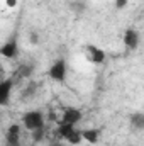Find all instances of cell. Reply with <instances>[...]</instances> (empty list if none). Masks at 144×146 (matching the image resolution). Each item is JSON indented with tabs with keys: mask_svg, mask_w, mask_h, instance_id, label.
<instances>
[{
	"mask_svg": "<svg viewBox=\"0 0 144 146\" xmlns=\"http://www.w3.org/2000/svg\"><path fill=\"white\" fill-rule=\"evenodd\" d=\"M73 131H75V126L73 124H59L58 126V136H61L63 139H68Z\"/></svg>",
	"mask_w": 144,
	"mask_h": 146,
	"instance_id": "8fae6325",
	"label": "cell"
},
{
	"mask_svg": "<svg viewBox=\"0 0 144 146\" xmlns=\"http://www.w3.org/2000/svg\"><path fill=\"white\" fill-rule=\"evenodd\" d=\"M17 0H7V7H15Z\"/></svg>",
	"mask_w": 144,
	"mask_h": 146,
	"instance_id": "ffe728a7",
	"label": "cell"
},
{
	"mask_svg": "<svg viewBox=\"0 0 144 146\" xmlns=\"http://www.w3.org/2000/svg\"><path fill=\"white\" fill-rule=\"evenodd\" d=\"M7 133H14V134H20V126H19V124H12V126H9V129H7Z\"/></svg>",
	"mask_w": 144,
	"mask_h": 146,
	"instance_id": "ac0fdd59",
	"label": "cell"
},
{
	"mask_svg": "<svg viewBox=\"0 0 144 146\" xmlns=\"http://www.w3.org/2000/svg\"><path fill=\"white\" fill-rule=\"evenodd\" d=\"M139 41H141V36L136 29H127L124 33V46L127 51H134L139 46Z\"/></svg>",
	"mask_w": 144,
	"mask_h": 146,
	"instance_id": "277c9868",
	"label": "cell"
},
{
	"mask_svg": "<svg viewBox=\"0 0 144 146\" xmlns=\"http://www.w3.org/2000/svg\"><path fill=\"white\" fill-rule=\"evenodd\" d=\"M68 9L71 10L75 15H83V14L87 12L88 5H87V2H83V0H71V2L68 3Z\"/></svg>",
	"mask_w": 144,
	"mask_h": 146,
	"instance_id": "ba28073f",
	"label": "cell"
},
{
	"mask_svg": "<svg viewBox=\"0 0 144 146\" xmlns=\"http://www.w3.org/2000/svg\"><path fill=\"white\" fill-rule=\"evenodd\" d=\"M51 146H65V145H61V143H58V141H54V143H51Z\"/></svg>",
	"mask_w": 144,
	"mask_h": 146,
	"instance_id": "7402d4cb",
	"label": "cell"
},
{
	"mask_svg": "<svg viewBox=\"0 0 144 146\" xmlns=\"http://www.w3.org/2000/svg\"><path fill=\"white\" fill-rule=\"evenodd\" d=\"M49 119H51V121H56V114H54V112H51V115H49Z\"/></svg>",
	"mask_w": 144,
	"mask_h": 146,
	"instance_id": "44dd1931",
	"label": "cell"
},
{
	"mask_svg": "<svg viewBox=\"0 0 144 146\" xmlns=\"http://www.w3.org/2000/svg\"><path fill=\"white\" fill-rule=\"evenodd\" d=\"M81 136H83V139H85V141H88V143L95 145V143H98L100 131H98V129H83V131H81Z\"/></svg>",
	"mask_w": 144,
	"mask_h": 146,
	"instance_id": "30bf717a",
	"label": "cell"
},
{
	"mask_svg": "<svg viewBox=\"0 0 144 146\" xmlns=\"http://www.w3.org/2000/svg\"><path fill=\"white\" fill-rule=\"evenodd\" d=\"M81 138H83V136H81V131L75 129L71 134H70V138H68L66 141H68L70 145H80V143H81Z\"/></svg>",
	"mask_w": 144,
	"mask_h": 146,
	"instance_id": "9a60e30c",
	"label": "cell"
},
{
	"mask_svg": "<svg viewBox=\"0 0 144 146\" xmlns=\"http://www.w3.org/2000/svg\"><path fill=\"white\" fill-rule=\"evenodd\" d=\"M0 54H2L3 58H10V60L17 58V54H19V46H17L15 36H12L9 41H5V44L0 48Z\"/></svg>",
	"mask_w": 144,
	"mask_h": 146,
	"instance_id": "3957f363",
	"label": "cell"
},
{
	"mask_svg": "<svg viewBox=\"0 0 144 146\" xmlns=\"http://www.w3.org/2000/svg\"><path fill=\"white\" fill-rule=\"evenodd\" d=\"M29 42L34 44V46L39 44V34H37L36 31H31V33H29Z\"/></svg>",
	"mask_w": 144,
	"mask_h": 146,
	"instance_id": "e0dca14e",
	"label": "cell"
},
{
	"mask_svg": "<svg viewBox=\"0 0 144 146\" xmlns=\"http://www.w3.org/2000/svg\"><path fill=\"white\" fill-rule=\"evenodd\" d=\"M44 133H46V127H44V126L34 129V131H32V141H34V143H39V141L44 138Z\"/></svg>",
	"mask_w": 144,
	"mask_h": 146,
	"instance_id": "2e32d148",
	"label": "cell"
},
{
	"mask_svg": "<svg viewBox=\"0 0 144 146\" xmlns=\"http://www.w3.org/2000/svg\"><path fill=\"white\" fill-rule=\"evenodd\" d=\"M131 127H132V131H144V114L143 112H134L131 115Z\"/></svg>",
	"mask_w": 144,
	"mask_h": 146,
	"instance_id": "9c48e42d",
	"label": "cell"
},
{
	"mask_svg": "<svg viewBox=\"0 0 144 146\" xmlns=\"http://www.w3.org/2000/svg\"><path fill=\"white\" fill-rule=\"evenodd\" d=\"M5 145L7 146H20V134L7 133L5 134Z\"/></svg>",
	"mask_w": 144,
	"mask_h": 146,
	"instance_id": "7c38bea8",
	"label": "cell"
},
{
	"mask_svg": "<svg viewBox=\"0 0 144 146\" xmlns=\"http://www.w3.org/2000/svg\"><path fill=\"white\" fill-rule=\"evenodd\" d=\"M48 73H49V78H51V80L63 83V82L66 80V61H65L63 58H59L58 61L53 63V66L49 68Z\"/></svg>",
	"mask_w": 144,
	"mask_h": 146,
	"instance_id": "7a4b0ae2",
	"label": "cell"
},
{
	"mask_svg": "<svg viewBox=\"0 0 144 146\" xmlns=\"http://www.w3.org/2000/svg\"><path fill=\"white\" fill-rule=\"evenodd\" d=\"M127 2L129 0H115V9H119V10L120 9H126L127 7Z\"/></svg>",
	"mask_w": 144,
	"mask_h": 146,
	"instance_id": "d6986e66",
	"label": "cell"
},
{
	"mask_svg": "<svg viewBox=\"0 0 144 146\" xmlns=\"http://www.w3.org/2000/svg\"><path fill=\"white\" fill-rule=\"evenodd\" d=\"M81 110L80 109H75V107H68V109L63 112V119L59 121V124H76L81 121Z\"/></svg>",
	"mask_w": 144,
	"mask_h": 146,
	"instance_id": "5b68a950",
	"label": "cell"
},
{
	"mask_svg": "<svg viewBox=\"0 0 144 146\" xmlns=\"http://www.w3.org/2000/svg\"><path fill=\"white\" fill-rule=\"evenodd\" d=\"M14 87V80L12 78H5L0 83V106H7L9 104V97Z\"/></svg>",
	"mask_w": 144,
	"mask_h": 146,
	"instance_id": "8992f818",
	"label": "cell"
},
{
	"mask_svg": "<svg viewBox=\"0 0 144 146\" xmlns=\"http://www.w3.org/2000/svg\"><path fill=\"white\" fill-rule=\"evenodd\" d=\"M87 49H88V56H90V61H92V63L102 65V63L105 61V53H104L100 48H97V46H93V44H88Z\"/></svg>",
	"mask_w": 144,
	"mask_h": 146,
	"instance_id": "52a82bcc",
	"label": "cell"
},
{
	"mask_svg": "<svg viewBox=\"0 0 144 146\" xmlns=\"http://www.w3.org/2000/svg\"><path fill=\"white\" fill-rule=\"evenodd\" d=\"M36 90H37V83H29V85L20 92V99L24 100L26 97H27V99H29V97H32V95L36 94Z\"/></svg>",
	"mask_w": 144,
	"mask_h": 146,
	"instance_id": "5bb4252c",
	"label": "cell"
},
{
	"mask_svg": "<svg viewBox=\"0 0 144 146\" xmlns=\"http://www.w3.org/2000/svg\"><path fill=\"white\" fill-rule=\"evenodd\" d=\"M32 72H34V65H32V63H26V65H22V66L17 70L19 76H22V78H29V76L32 75Z\"/></svg>",
	"mask_w": 144,
	"mask_h": 146,
	"instance_id": "4fadbf2b",
	"label": "cell"
},
{
	"mask_svg": "<svg viewBox=\"0 0 144 146\" xmlns=\"http://www.w3.org/2000/svg\"><path fill=\"white\" fill-rule=\"evenodd\" d=\"M22 124H24L26 129H29L32 133L34 129L44 126V115H42L41 110H29L22 115Z\"/></svg>",
	"mask_w": 144,
	"mask_h": 146,
	"instance_id": "6da1fadb",
	"label": "cell"
}]
</instances>
